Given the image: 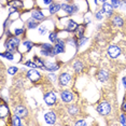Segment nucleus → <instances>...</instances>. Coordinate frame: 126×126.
I'll return each mask as SVG.
<instances>
[{
	"label": "nucleus",
	"instance_id": "f257e3e1",
	"mask_svg": "<svg viewBox=\"0 0 126 126\" xmlns=\"http://www.w3.org/2000/svg\"><path fill=\"white\" fill-rule=\"evenodd\" d=\"M18 44H19V39L16 38V36L10 37V38L7 40V42H5V47H7V48L9 51H11V52H13V51L18 47Z\"/></svg>",
	"mask_w": 126,
	"mask_h": 126
},
{
	"label": "nucleus",
	"instance_id": "f03ea898",
	"mask_svg": "<svg viewBox=\"0 0 126 126\" xmlns=\"http://www.w3.org/2000/svg\"><path fill=\"white\" fill-rule=\"evenodd\" d=\"M110 111H111V106L107 101L100 102L98 107H97V112L101 114V115H107V114L110 113Z\"/></svg>",
	"mask_w": 126,
	"mask_h": 126
},
{
	"label": "nucleus",
	"instance_id": "7ed1b4c3",
	"mask_svg": "<svg viewBox=\"0 0 126 126\" xmlns=\"http://www.w3.org/2000/svg\"><path fill=\"white\" fill-rule=\"evenodd\" d=\"M120 54H121V48L116 47V45H111V47H108V55L111 58H116Z\"/></svg>",
	"mask_w": 126,
	"mask_h": 126
},
{
	"label": "nucleus",
	"instance_id": "20e7f679",
	"mask_svg": "<svg viewBox=\"0 0 126 126\" xmlns=\"http://www.w3.org/2000/svg\"><path fill=\"white\" fill-rule=\"evenodd\" d=\"M44 101L47 102L48 106H53L56 102V95L54 94V92H48L44 95Z\"/></svg>",
	"mask_w": 126,
	"mask_h": 126
},
{
	"label": "nucleus",
	"instance_id": "39448f33",
	"mask_svg": "<svg viewBox=\"0 0 126 126\" xmlns=\"http://www.w3.org/2000/svg\"><path fill=\"white\" fill-rule=\"evenodd\" d=\"M62 9L67 12L68 14H73L79 11V8L74 4H67V3H63L62 4Z\"/></svg>",
	"mask_w": 126,
	"mask_h": 126
},
{
	"label": "nucleus",
	"instance_id": "423d86ee",
	"mask_svg": "<svg viewBox=\"0 0 126 126\" xmlns=\"http://www.w3.org/2000/svg\"><path fill=\"white\" fill-rule=\"evenodd\" d=\"M58 81H59V84L63 85V86H66V85L69 84V82L71 81V76L67 72H64L59 76L58 78Z\"/></svg>",
	"mask_w": 126,
	"mask_h": 126
},
{
	"label": "nucleus",
	"instance_id": "0eeeda50",
	"mask_svg": "<svg viewBox=\"0 0 126 126\" xmlns=\"http://www.w3.org/2000/svg\"><path fill=\"white\" fill-rule=\"evenodd\" d=\"M54 52L55 54H62L65 52V43L62 40H56L55 45H54Z\"/></svg>",
	"mask_w": 126,
	"mask_h": 126
},
{
	"label": "nucleus",
	"instance_id": "6e6552de",
	"mask_svg": "<svg viewBox=\"0 0 126 126\" xmlns=\"http://www.w3.org/2000/svg\"><path fill=\"white\" fill-rule=\"evenodd\" d=\"M27 78L30 80V81L32 82H37L38 80H40V78H41V76H40V73L38 72L37 70L35 69H31L27 72Z\"/></svg>",
	"mask_w": 126,
	"mask_h": 126
},
{
	"label": "nucleus",
	"instance_id": "1a4fd4ad",
	"mask_svg": "<svg viewBox=\"0 0 126 126\" xmlns=\"http://www.w3.org/2000/svg\"><path fill=\"white\" fill-rule=\"evenodd\" d=\"M44 120L45 122L47 123V124H54L56 121V114L53 112V111H51V112H47V114L44 115Z\"/></svg>",
	"mask_w": 126,
	"mask_h": 126
},
{
	"label": "nucleus",
	"instance_id": "9d476101",
	"mask_svg": "<svg viewBox=\"0 0 126 126\" xmlns=\"http://www.w3.org/2000/svg\"><path fill=\"white\" fill-rule=\"evenodd\" d=\"M14 113H15L16 115L23 117V116H26L27 115L28 111H27V109L25 108V107H23V106H17V107H15Z\"/></svg>",
	"mask_w": 126,
	"mask_h": 126
},
{
	"label": "nucleus",
	"instance_id": "9b49d317",
	"mask_svg": "<svg viewBox=\"0 0 126 126\" xmlns=\"http://www.w3.org/2000/svg\"><path fill=\"white\" fill-rule=\"evenodd\" d=\"M102 11H104L108 16H111L112 15V12H113V5L111 3H108V2H105V3H102Z\"/></svg>",
	"mask_w": 126,
	"mask_h": 126
},
{
	"label": "nucleus",
	"instance_id": "f8f14e48",
	"mask_svg": "<svg viewBox=\"0 0 126 126\" xmlns=\"http://www.w3.org/2000/svg\"><path fill=\"white\" fill-rule=\"evenodd\" d=\"M31 16H32V18L37 19V21H42V19H44V14L42 13V11L40 10H32V12H31Z\"/></svg>",
	"mask_w": 126,
	"mask_h": 126
},
{
	"label": "nucleus",
	"instance_id": "ddd939ff",
	"mask_svg": "<svg viewBox=\"0 0 126 126\" xmlns=\"http://www.w3.org/2000/svg\"><path fill=\"white\" fill-rule=\"evenodd\" d=\"M73 96H72V93L69 91H64L62 93V99L64 102H70L72 100Z\"/></svg>",
	"mask_w": 126,
	"mask_h": 126
},
{
	"label": "nucleus",
	"instance_id": "4468645a",
	"mask_svg": "<svg viewBox=\"0 0 126 126\" xmlns=\"http://www.w3.org/2000/svg\"><path fill=\"white\" fill-rule=\"evenodd\" d=\"M8 115H9V108L7 105L1 104L0 105V119H4Z\"/></svg>",
	"mask_w": 126,
	"mask_h": 126
},
{
	"label": "nucleus",
	"instance_id": "2eb2a0df",
	"mask_svg": "<svg viewBox=\"0 0 126 126\" xmlns=\"http://www.w3.org/2000/svg\"><path fill=\"white\" fill-rule=\"evenodd\" d=\"M85 32V26L84 25H78V27H77V29L74 30V33H76V37L77 38H82L83 35H84Z\"/></svg>",
	"mask_w": 126,
	"mask_h": 126
},
{
	"label": "nucleus",
	"instance_id": "dca6fc26",
	"mask_svg": "<svg viewBox=\"0 0 126 126\" xmlns=\"http://www.w3.org/2000/svg\"><path fill=\"white\" fill-rule=\"evenodd\" d=\"M109 79V73L105 70H100L98 72V80L100 82H106Z\"/></svg>",
	"mask_w": 126,
	"mask_h": 126
},
{
	"label": "nucleus",
	"instance_id": "f3484780",
	"mask_svg": "<svg viewBox=\"0 0 126 126\" xmlns=\"http://www.w3.org/2000/svg\"><path fill=\"white\" fill-rule=\"evenodd\" d=\"M61 9H62V4H58V3H51L48 11H50L51 14H55V13L58 12V11L61 10Z\"/></svg>",
	"mask_w": 126,
	"mask_h": 126
},
{
	"label": "nucleus",
	"instance_id": "a211bd4d",
	"mask_svg": "<svg viewBox=\"0 0 126 126\" xmlns=\"http://www.w3.org/2000/svg\"><path fill=\"white\" fill-rule=\"evenodd\" d=\"M9 5L15 8V9H22V8H24V4H23L22 0H12V1L9 2Z\"/></svg>",
	"mask_w": 126,
	"mask_h": 126
},
{
	"label": "nucleus",
	"instance_id": "6ab92c4d",
	"mask_svg": "<svg viewBox=\"0 0 126 126\" xmlns=\"http://www.w3.org/2000/svg\"><path fill=\"white\" fill-rule=\"evenodd\" d=\"M77 27H78V24H77L74 21H72V19H70L69 22H68V25H67V30L70 31V32H72V31H74L77 29Z\"/></svg>",
	"mask_w": 126,
	"mask_h": 126
},
{
	"label": "nucleus",
	"instance_id": "aec40b11",
	"mask_svg": "<svg viewBox=\"0 0 126 126\" xmlns=\"http://www.w3.org/2000/svg\"><path fill=\"white\" fill-rule=\"evenodd\" d=\"M83 68H84V66H83V64L80 61H77L73 63V69L76 70V72L80 73L83 70Z\"/></svg>",
	"mask_w": 126,
	"mask_h": 126
},
{
	"label": "nucleus",
	"instance_id": "412c9836",
	"mask_svg": "<svg viewBox=\"0 0 126 126\" xmlns=\"http://www.w3.org/2000/svg\"><path fill=\"white\" fill-rule=\"evenodd\" d=\"M59 68V66L57 64H51V63H47V64H45V70L47 71H56L57 69Z\"/></svg>",
	"mask_w": 126,
	"mask_h": 126
},
{
	"label": "nucleus",
	"instance_id": "4be33fe9",
	"mask_svg": "<svg viewBox=\"0 0 126 126\" xmlns=\"http://www.w3.org/2000/svg\"><path fill=\"white\" fill-rule=\"evenodd\" d=\"M33 63H35L36 66H37L38 68H41V69H45V64L41 61V59L39 58V57H37V56L33 57Z\"/></svg>",
	"mask_w": 126,
	"mask_h": 126
},
{
	"label": "nucleus",
	"instance_id": "5701e85b",
	"mask_svg": "<svg viewBox=\"0 0 126 126\" xmlns=\"http://www.w3.org/2000/svg\"><path fill=\"white\" fill-rule=\"evenodd\" d=\"M27 27L29 28V29H35V28L38 27V22H37V19L32 18V19H29V21L27 22Z\"/></svg>",
	"mask_w": 126,
	"mask_h": 126
},
{
	"label": "nucleus",
	"instance_id": "b1692460",
	"mask_svg": "<svg viewBox=\"0 0 126 126\" xmlns=\"http://www.w3.org/2000/svg\"><path fill=\"white\" fill-rule=\"evenodd\" d=\"M19 117L21 116H18L15 114V116H13L12 119H11V124L13 126H19L21 125V119H19Z\"/></svg>",
	"mask_w": 126,
	"mask_h": 126
},
{
	"label": "nucleus",
	"instance_id": "393cba45",
	"mask_svg": "<svg viewBox=\"0 0 126 126\" xmlns=\"http://www.w3.org/2000/svg\"><path fill=\"white\" fill-rule=\"evenodd\" d=\"M1 57H4V58L9 59V61H12V59H13V54H12L11 51L7 50L4 53H1Z\"/></svg>",
	"mask_w": 126,
	"mask_h": 126
},
{
	"label": "nucleus",
	"instance_id": "a878e982",
	"mask_svg": "<svg viewBox=\"0 0 126 126\" xmlns=\"http://www.w3.org/2000/svg\"><path fill=\"white\" fill-rule=\"evenodd\" d=\"M113 24L115 25V26H123V24H124V22H123L122 17H120V16H115V17L113 18Z\"/></svg>",
	"mask_w": 126,
	"mask_h": 126
},
{
	"label": "nucleus",
	"instance_id": "bb28decb",
	"mask_svg": "<svg viewBox=\"0 0 126 126\" xmlns=\"http://www.w3.org/2000/svg\"><path fill=\"white\" fill-rule=\"evenodd\" d=\"M124 2L122 0H111V4L113 5V8H120L122 7Z\"/></svg>",
	"mask_w": 126,
	"mask_h": 126
},
{
	"label": "nucleus",
	"instance_id": "cd10ccee",
	"mask_svg": "<svg viewBox=\"0 0 126 126\" xmlns=\"http://www.w3.org/2000/svg\"><path fill=\"white\" fill-rule=\"evenodd\" d=\"M68 112L74 115V114L79 113V109H78V107H76V106H71V107L68 108Z\"/></svg>",
	"mask_w": 126,
	"mask_h": 126
},
{
	"label": "nucleus",
	"instance_id": "c85d7f7f",
	"mask_svg": "<svg viewBox=\"0 0 126 126\" xmlns=\"http://www.w3.org/2000/svg\"><path fill=\"white\" fill-rule=\"evenodd\" d=\"M48 39H50L51 42H56V40H57V35H56V32H54V31L50 32V35H48Z\"/></svg>",
	"mask_w": 126,
	"mask_h": 126
},
{
	"label": "nucleus",
	"instance_id": "c756f323",
	"mask_svg": "<svg viewBox=\"0 0 126 126\" xmlns=\"http://www.w3.org/2000/svg\"><path fill=\"white\" fill-rule=\"evenodd\" d=\"M104 13H105V12H104V11H102V9H101L100 11H98V12L95 13V17L100 21V19H102V17H104Z\"/></svg>",
	"mask_w": 126,
	"mask_h": 126
},
{
	"label": "nucleus",
	"instance_id": "7c9ffc66",
	"mask_svg": "<svg viewBox=\"0 0 126 126\" xmlns=\"http://www.w3.org/2000/svg\"><path fill=\"white\" fill-rule=\"evenodd\" d=\"M24 45L27 47V51H30V50H31V47H33L32 42L29 41V40H26V41H24Z\"/></svg>",
	"mask_w": 126,
	"mask_h": 126
},
{
	"label": "nucleus",
	"instance_id": "2f4dec72",
	"mask_svg": "<svg viewBox=\"0 0 126 126\" xmlns=\"http://www.w3.org/2000/svg\"><path fill=\"white\" fill-rule=\"evenodd\" d=\"M16 71H17V68L14 67V66H12V67H10L9 69H8V73H9L10 76H13V74L16 73Z\"/></svg>",
	"mask_w": 126,
	"mask_h": 126
},
{
	"label": "nucleus",
	"instance_id": "473e14b6",
	"mask_svg": "<svg viewBox=\"0 0 126 126\" xmlns=\"http://www.w3.org/2000/svg\"><path fill=\"white\" fill-rule=\"evenodd\" d=\"M25 66H26V67H30V68H36V67H37L36 64L33 63V61H32V62H30V61L26 62V63H25Z\"/></svg>",
	"mask_w": 126,
	"mask_h": 126
},
{
	"label": "nucleus",
	"instance_id": "72a5a7b5",
	"mask_svg": "<svg viewBox=\"0 0 126 126\" xmlns=\"http://www.w3.org/2000/svg\"><path fill=\"white\" fill-rule=\"evenodd\" d=\"M120 122L122 125H126V115L125 114H121L120 115Z\"/></svg>",
	"mask_w": 126,
	"mask_h": 126
},
{
	"label": "nucleus",
	"instance_id": "f704fd0d",
	"mask_svg": "<svg viewBox=\"0 0 126 126\" xmlns=\"http://www.w3.org/2000/svg\"><path fill=\"white\" fill-rule=\"evenodd\" d=\"M23 32H24V30L21 29V28H17V29L14 30V35H15V36H21Z\"/></svg>",
	"mask_w": 126,
	"mask_h": 126
},
{
	"label": "nucleus",
	"instance_id": "c9c22d12",
	"mask_svg": "<svg viewBox=\"0 0 126 126\" xmlns=\"http://www.w3.org/2000/svg\"><path fill=\"white\" fill-rule=\"evenodd\" d=\"M39 33L40 35H42V36L45 35V33H47V28L45 27H40L39 28Z\"/></svg>",
	"mask_w": 126,
	"mask_h": 126
},
{
	"label": "nucleus",
	"instance_id": "e433bc0d",
	"mask_svg": "<svg viewBox=\"0 0 126 126\" xmlns=\"http://www.w3.org/2000/svg\"><path fill=\"white\" fill-rule=\"evenodd\" d=\"M87 41V38H80V41H79V43H78V47H81L82 44H84V42H86Z\"/></svg>",
	"mask_w": 126,
	"mask_h": 126
},
{
	"label": "nucleus",
	"instance_id": "4c0bfd02",
	"mask_svg": "<svg viewBox=\"0 0 126 126\" xmlns=\"http://www.w3.org/2000/svg\"><path fill=\"white\" fill-rule=\"evenodd\" d=\"M76 125H86V122L85 121H78L76 123Z\"/></svg>",
	"mask_w": 126,
	"mask_h": 126
},
{
	"label": "nucleus",
	"instance_id": "58836bf2",
	"mask_svg": "<svg viewBox=\"0 0 126 126\" xmlns=\"http://www.w3.org/2000/svg\"><path fill=\"white\" fill-rule=\"evenodd\" d=\"M10 25H11V21H10V19H8V21H5V23H4V28L9 27Z\"/></svg>",
	"mask_w": 126,
	"mask_h": 126
},
{
	"label": "nucleus",
	"instance_id": "ea45409f",
	"mask_svg": "<svg viewBox=\"0 0 126 126\" xmlns=\"http://www.w3.org/2000/svg\"><path fill=\"white\" fill-rule=\"evenodd\" d=\"M122 110L126 113V100H125L124 102H123V105H122Z\"/></svg>",
	"mask_w": 126,
	"mask_h": 126
},
{
	"label": "nucleus",
	"instance_id": "a19ab883",
	"mask_svg": "<svg viewBox=\"0 0 126 126\" xmlns=\"http://www.w3.org/2000/svg\"><path fill=\"white\" fill-rule=\"evenodd\" d=\"M43 2L45 4H51V3H53V0H43Z\"/></svg>",
	"mask_w": 126,
	"mask_h": 126
},
{
	"label": "nucleus",
	"instance_id": "79ce46f5",
	"mask_svg": "<svg viewBox=\"0 0 126 126\" xmlns=\"http://www.w3.org/2000/svg\"><path fill=\"white\" fill-rule=\"evenodd\" d=\"M48 76H50V79H51V78H52V80H54V79H55V74L51 73V74H48Z\"/></svg>",
	"mask_w": 126,
	"mask_h": 126
},
{
	"label": "nucleus",
	"instance_id": "37998d69",
	"mask_svg": "<svg viewBox=\"0 0 126 126\" xmlns=\"http://www.w3.org/2000/svg\"><path fill=\"white\" fill-rule=\"evenodd\" d=\"M98 1H100L101 3H105V2H107V0H98Z\"/></svg>",
	"mask_w": 126,
	"mask_h": 126
},
{
	"label": "nucleus",
	"instance_id": "c03bdc74",
	"mask_svg": "<svg viewBox=\"0 0 126 126\" xmlns=\"http://www.w3.org/2000/svg\"><path fill=\"white\" fill-rule=\"evenodd\" d=\"M123 83H124V85H125V87H126V79L125 78L123 79Z\"/></svg>",
	"mask_w": 126,
	"mask_h": 126
},
{
	"label": "nucleus",
	"instance_id": "a18cd8bd",
	"mask_svg": "<svg viewBox=\"0 0 126 126\" xmlns=\"http://www.w3.org/2000/svg\"><path fill=\"white\" fill-rule=\"evenodd\" d=\"M124 4L126 5V0H124Z\"/></svg>",
	"mask_w": 126,
	"mask_h": 126
},
{
	"label": "nucleus",
	"instance_id": "49530a36",
	"mask_svg": "<svg viewBox=\"0 0 126 126\" xmlns=\"http://www.w3.org/2000/svg\"><path fill=\"white\" fill-rule=\"evenodd\" d=\"M67 1H71V0H67Z\"/></svg>",
	"mask_w": 126,
	"mask_h": 126
}]
</instances>
